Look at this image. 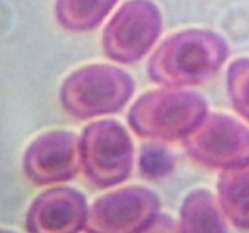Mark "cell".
<instances>
[{
  "mask_svg": "<svg viewBox=\"0 0 249 233\" xmlns=\"http://www.w3.org/2000/svg\"><path fill=\"white\" fill-rule=\"evenodd\" d=\"M228 44L206 29H187L169 36L151 57V80L167 86H192L211 79L226 61Z\"/></svg>",
  "mask_w": 249,
  "mask_h": 233,
  "instance_id": "6da1fadb",
  "label": "cell"
},
{
  "mask_svg": "<svg viewBox=\"0 0 249 233\" xmlns=\"http://www.w3.org/2000/svg\"><path fill=\"white\" fill-rule=\"evenodd\" d=\"M203 96L182 89H160L142 95L129 111L128 121L141 137L175 141L186 137L207 116Z\"/></svg>",
  "mask_w": 249,
  "mask_h": 233,
  "instance_id": "7a4b0ae2",
  "label": "cell"
},
{
  "mask_svg": "<svg viewBox=\"0 0 249 233\" xmlns=\"http://www.w3.org/2000/svg\"><path fill=\"white\" fill-rule=\"evenodd\" d=\"M134 80L119 68L92 65L73 72L63 82L61 104L78 119L111 114L121 111L134 92Z\"/></svg>",
  "mask_w": 249,
  "mask_h": 233,
  "instance_id": "3957f363",
  "label": "cell"
},
{
  "mask_svg": "<svg viewBox=\"0 0 249 233\" xmlns=\"http://www.w3.org/2000/svg\"><path fill=\"white\" fill-rule=\"evenodd\" d=\"M82 163L90 181L100 188L125 181L134 163V147L123 125L100 120L88 126L80 137Z\"/></svg>",
  "mask_w": 249,
  "mask_h": 233,
  "instance_id": "277c9868",
  "label": "cell"
},
{
  "mask_svg": "<svg viewBox=\"0 0 249 233\" xmlns=\"http://www.w3.org/2000/svg\"><path fill=\"white\" fill-rule=\"evenodd\" d=\"M162 26L160 9L151 0H129L105 29V53L124 65L138 62L157 41Z\"/></svg>",
  "mask_w": 249,
  "mask_h": 233,
  "instance_id": "5b68a950",
  "label": "cell"
},
{
  "mask_svg": "<svg viewBox=\"0 0 249 233\" xmlns=\"http://www.w3.org/2000/svg\"><path fill=\"white\" fill-rule=\"evenodd\" d=\"M184 143L189 154L204 166L225 170L249 164V130L226 114L206 116Z\"/></svg>",
  "mask_w": 249,
  "mask_h": 233,
  "instance_id": "8992f818",
  "label": "cell"
},
{
  "mask_svg": "<svg viewBox=\"0 0 249 233\" xmlns=\"http://www.w3.org/2000/svg\"><path fill=\"white\" fill-rule=\"evenodd\" d=\"M160 199L142 187H128L97 199L88 211L87 233H140L160 211Z\"/></svg>",
  "mask_w": 249,
  "mask_h": 233,
  "instance_id": "52a82bcc",
  "label": "cell"
},
{
  "mask_svg": "<svg viewBox=\"0 0 249 233\" xmlns=\"http://www.w3.org/2000/svg\"><path fill=\"white\" fill-rule=\"evenodd\" d=\"M82 165L80 138L68 131H51L39 136L23 158L24 172L36 184L71 180Z\"/></svg>",
  "mask_w": 249,
  "mask_h": 233,
  "instance_id": "ba28073f",
  "label": "cell"
},
{
  "mask_svg": "<svg viewBox=\"0 0 249 233\" xmlns=\"http://www.w3.org/2000/svg\"><path fill=\"white\" fill-rule=\"evenodd\" d=\"M87 199L67 187L41 193L29 208L26 217L28 233H78L84 230L88 216Z\"/></svg>",
  "mask_w": 249,
  "mask_h": 233,
  "instance_id": "9c48e42d",
  "label": "cell"
},
{
  "mask_svg": "<svg viewBox=\"0 0 249 233\" xmlns=\"http://www.w3.org/2000/svg\"><path fill=\"white\" fill-rule=\"evenodd\" d=\"M221 213L240 230H249V164L225 169L218 180Z\"/></svg>",
  "mask_w": 249,
  "mask_h": 233,
  "instance_id": "30bf717a",
  "label": "cell"
},
{
  "mask_svg": "<svg viewBox=\"0 0 249 233\" xmlns=\"http://www.w3.org/2000/svg\"><path fill=\"white\" fill-rule=\"evenodd\" d=\"M180 233H228L213 194L196 189L187 194L180 211Z\"/></svg>",
  "mask_w": 249,
  "mask_h": 233,
  "instance_id": "8fae6325",
  "label": "cell"
},
{
  "mask_svg": "<svg viewBox=\"0 0 249 233\" xmlns=\"http://www.w3.org/2000/svg\"><path fill=\"white\" fill-rule=\"evenodd\" d=\"M118 0H57L55 15L65 29L75 33L100 26Z\"/></svg>",
  "mask_w": 249,
  "mask_h": 233,
  "instance_id": "7c38bea8",
  "label": "cell"
},
{
  "mask_svg": "<svg viewBox=\"0 0 249 233\" xmlns=\"http://www.w3.org/2000/svg\"><path fill=\"white\" fill-rule=\"evenodd\" d=\"M228 91L237 113L249 121V58L235 61L229 67Z\"/></svg>",
  "mask_w": 249,
  "mask_h": 233,
  "instance_id": "4fadbf2b",
  "label": "cell"
},
{
  "mask_svg": "<svg viewBox=\"0 0 249 233\" xmlns=\"http://www.w3.org/2000/svg\"><path fill=\"white\" fill-rule=\"evenodd\" d=\"M172 153L160 145H146L141 148L139 158L140 172L146 179H160L174 169Z\"/></svg>",
  "mask_w": 249,
  "mask_h": 233,
  "instance_id": "5bb4252c",
  "label": "cell"
},
{
  "mask_svg": "<svg viewBox=\"0 0 249 233\" xmlns=\"http://www.w3.org/2000/svg\"><path fill=\"white\" fill-rule=\"evenodd\" d=\"M140 233H180V228L169 215L158 214Z\"/></svg>",
  "mask_w": 249,
  "mask_h": 233,
  "instance_id": "9a60e30c",
  "label": "cell"
},
{
  "mask_svg": "<svg viewBox=\"0 0 249 233\" xmlns=\"http://www.w3.org/2000/svg\"><path fill=\"white\" fill-rule=\"evenodd\" d=\"M0 233H15V232H11V231H4V230H0Z\"/></svg>",
  "mask_w": 249,
  "mask_h": 233,
  "instance_id": "2e32d148",
  "label": "cell"
}]
</instances>
